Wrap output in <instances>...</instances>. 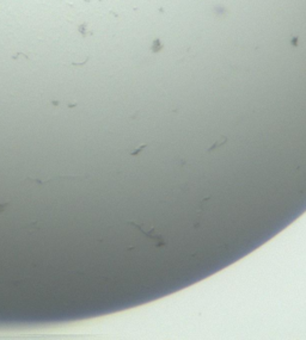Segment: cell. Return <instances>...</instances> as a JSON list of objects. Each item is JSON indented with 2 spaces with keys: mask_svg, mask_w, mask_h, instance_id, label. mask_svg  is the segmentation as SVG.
I'll list each match as a JSON object with an SVG mask.
<instances>
[{
  "mask_svg": "<svg viewBox=\"0 0 306 340\" xmlns=\"http://www.w3.org/2000/svg\"><path fill=\"white\" fill-rule=\"evenodd\" d=\"M129 224L136 227L140 232L144 234L146 238H148L151 241H153V243H154L157 247H162V246H165V245H166L165 238H164L162 234L158 232L154 227H152V226H147V224H144V223H138V222H135V221H129Z\"/></svg>",
  "mask_w": 306,
  "mask_h": 340,
  "instance_id": "cell-1",
  "label": "cell"
},
{
  "mask_svg": "<svg viewBox=\"0 0 306 340\" xmlns=\"http://www.w3.org/2000/svg\"><path fill=\"white\" fill-rule=\"evenodd\" d=\"M225 143H227V137H226V136H221V137H220V139H219L218 141H215V142L213 143V144H212V146H210V147L208 148V151L210 152V151H214V149H218L219 147H221V146H224Z\"/></svg>",
  "mask_w": 306,
  "mask_h": 340,
  "instance_id": "cell-2",
  "label": "cell"
},
{
  "mask_svg": "<svg viewBox=\"0 0 306 340\" xmlns=\"http://www.w3.org/2000/svg\"><path fill=\"white\" fill-rule=\"evenodd\" d=\"M25 228L29 229L30 232H35V230H40L41 226H40V223H38L37 221H31L28 226H25Z\"/></svg>",
  "mask_w": 306,
  "mask_h": 340,
  "instance_id": "cell-3",
  "label": "cell"
},
{
  "mask_svg": "<svg viewBox=\"0 0 306 340\" xmlns=\"http://www.w3.org/2000/svg\"><path fill=\"white\" fill-rule=\"evenodd\" d=\"M146 147H147L146 144H141V146H140V147H138V148H136L135 151L130 152V154H132V155H138V154H140V153H141V151H142V149H145Z\"/></svg>",
  "mask_w": 306,
  "mask_h": 340,
  "instance_id": "cell-4",
  "label": "cell"
},
{
  "mask_svg": "<svg viewBox=\"0 0 306 340\" xmlns=\"http://www.w3.org/2000/svg\"><path fill=\"white\" fill-rule=\"evenodd\" d=\"M9 205H10L9 202H2V203H0V213L5 211V209H6Z\"/></svg>",
  "mask_w": 306,
  "mask_h": 340,
  "instance_id": "cell-5",
  "label": "cell"
},
{
  "mask_svg": "<svg viewBox=\"0 0 306 340\" xmlns=\"http://www.w3.org/2000/svg\"><path fill=\"white\" fill-rule=\"evenodd\" d=\"M297 39H298V37H294V38H293V45H298L297 44Z\"/></svg>",
  "mask_w": 306,
  "mask_h": 340,
  "instance_id": "cell-6",
  "label": "cell"
}]
</instances>
